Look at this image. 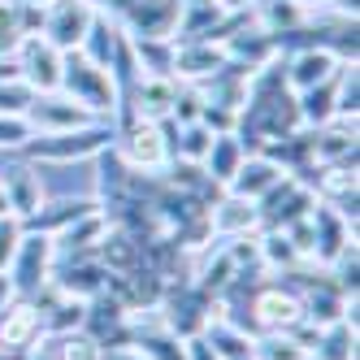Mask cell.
<instances>
[{
    "label": "cell",
    "mask_w": 360,
    "mask_h": 360,
    "mask_svg": "<svg viewBox=\"0 0 360 360\" xmlns=\"http://www.w3.org/2000/svg\"><path fill=\"white\" fill-rule=\"evenodd\" d=\"M308 226H313V265H330L334 256H339L347 243H356V230L330 209V204H313V213H308Z\"/></svg>",
    "instance_id": "5bb4252c"
},
{
    "label": "cell",
    "mask_w": 360,
    "mask_h": 360,
    "mask_svg": "<svg viewBox=\"0 0 360 360\" xmlns=\"http://www.w3.org/2000/svg\"><path fill=\"white\" fill-rule=\"evenodd\" d=\"M113 126H117L113 148L126 161V169L131 174H165V165L174 161V135H178V126L169 117L165 122H143L131 109H117Z\"/></svg>",
    "instance_id": "6da1fadb"
},
{
    "label": "cell",
    "mask_w": 360,
    "mask_h": 360,
    "mask_svg": "<svg viewBox=\"0 0 360 360\" xmlns=\"http://www.w3.org/2000/svg\"><path fill=\"white\" fill-rule=\"evenodd\" d=\"M96 22V9L87 0H53L44 9V27H39V39H48L57 53H79L87 31Z\"/></svg>",
    "instance_id": "5b68a950"
},
{
    "label": "cell",
    "mask_w": 360,
    "mask_h": 360,
    "mask_svg": "<svg viewBox=\"0 0 360 360\" xmlns=\"http://www.w3.org/2000/svg\"><path fill=\"white\" fill-rule=\"evenodd\" d=\"M57 261H65L61 269H53V287L61 295L87 304L109 287V269L96 261V252H70V256H57Z\"/></svg>",
    "instance_id": "9c48e42d"
},
{
    "label": "cell",
    "mask_w": 360,
    "mask_h": 360,
    "mask_svg": "<svg viewBox=\"0 0 360 360\" xmlns=\"http://www.w3.org/2000/svg\"><path fill=\"white\" fill-rule=\"evenodd\" d=\"M209 230H213V239L256 235V230H261V209H256V200H243V195L221 191L209 204Z\"/></svg>",
    "instance_id": "7c38bea8"
},
{
    "label": "cell",
    "mask_w": 360,
    "mask_h": 360,
    "mask_svg": "<svg viewBox=\"0 0 360 360\" xmlns=\"http://www.w3.org/2000/svg\"><path fill=\"white\" fill-rule=\"evenodd\" d=\"M22 5H35V9H48V5H53V0H22Z\"/></svg>",
    "instance_id": "60d3db41"
},
{
    "label": "cell",
    "mask_w": 360,
    "mask_h": 360,
    "mask_svg": "<svg viewBox=\"0 0 360 360\" xmlns=\"http://www.w3.org/2000/svg\"><path fill=\"white\" fill-rule=\"evenodd\" d=\"M105 230H109V217L105 213H87V217H79L74 226H65L61 235H53V243H57V256H70V252H96V243L105 239Z\"/></svg>",
    "instance_id": "603a6c76"
},
{
    "label": "cell",
    "mask_w": 360,
    "mask_h": 360,
    "mask_svg": "<svg viewBox=\"0 0 360 360\" xmlns=\"http://www.w3.org/2000/svg\"><path fill=\"white\" fill-rule=\"evenodd\" d=\"M27 360H57V352H53V343L44 339V343H39V352H35V347L27 352Z\"/></svg>",
    "instance_id": "f35d334b"
},
{
    "label": "cell",
    "mask_w": 360,
    "mask_h": 360,
    "mask_svg": "<svg viewBox=\"0 0 360 360\" xmlns=\"http://www.w3.org/2000/svg\"><path fill=\"white\" fill-rule=\"evenodd\" d=\"M0 217H9V200H5V191H0Z\"/></svg>",
    "instance_id": "b9f144b4"
},
{
    "label": "cell",
    "mask_w": 360,
    "mask_h": 360,
    "mask_svg": "<svg viewBox=\"0 0 360 360\" xmlns=\"http://www.w3.org/2000/svg\"><path fill=\"white\" fill-rule=\"evenodd\" d=\"M235 122H239V113H230L221 105H204V113H200V126H209L213 135H235Z\"/></svg>",
    "instance_id": "e575fe53"
},
{
    "label": "cell",
    "mask_w": 360,
    "mask_h": 360,
    "mask_svg": "<svg viewBox=\"0 0 360 360\" xmlns=\"http://www.w3.org/2000/svg\"><path fill=\"white\" fill-rule=\"evenodd\" d=\"M87 5H91L96 13H109V9H113V13H122V9H126V0H87Z\"/></svg>",
    "instance_id": "74e56055"
},
{
    "label": "cell",
    "mask_w": 360,
    "mask_h": 360,
    "mask_svg": "<svg viewBox=\"0 0 360 360\" xmlns=\"http://www.w3.org/2000/svg\"><path fill=\"white\" fill-rule=\"evenodd\" d=\"M282 65H287V91H308V87L334 79L339 57H334L330 48H321V44H308V48H300V53H291Z\"/></svg>",
    "instance_id": "2e32d148"
},
{
    "label": "cell",
    "mask_w": 360,
    "mask_h": 360,
    "mask_svg": "<svg viewBox=\"0 0 360 360\" xmlns=\"http://www.w3.org/2000/svg\"><path fill=\"white\" fill-rule=\"evenodd\" d=\"M360 326L352 321H330L317 330V343H313V360H356V334Z\"/></svg>",
    "instance_id": "484cf974"
},
{
    "label": "cell",
    "mask_w": 360,
    "mask_h": 360,
    "mask_svg": "<svg viewBox=\"0 0 360 360\" xmlns=\"http://www.w3.org/2000/svg\"><path fill=\"white\" fill-rule=\"evenodd\" d=\"M209 143H213V131H209V126H200V122L178 126V135H174V157H183V161H204Z\"/></svg>",
    "instance_id": "4dcf8cb0"
},
{
    "label": "cell",
    "mask_w": 360,
    "mask_h": 360,
    "mask_svg": "<svg viewBox=\"0 0 360 360\" xmlns=\"http://www.w3.org/2000/svg\"><path fill=\"white\" fill-rule=\"evenodd\" d=\"M183 347H187V360H221V356H217V352L209 347V339H204V334H195V339H187Z\"/></svg>",
    "instance_id": "d590c367"
},
{
    "label": "cell",
    "mask_w": 360,
    "mask_h": 360,
    "mask_svg": "<svg viewBox=\"0 0 360 360\" xmlns=\"http://www.w3.org/2000/svg\"><path fill=\"white\" fill-rule=\"evenodd\" d=\"M31 139V126L27 117H13V113H0V152H22Z\"/></svg>",
    "instance_id": "d6a6232c"
},
{
    "label": "cell",
    "mask_w": 360,
    "mask_h": 360,
    "mask_svg": "<svg viewBox=\"0 0 360 360\" xmlns=\"http://www.w3.org/2000/svg\"><path fill=\"white\" fill-rule=\"evenodd\" d=\"M278 178H287V169H282L274 157H265V152H248L243 165L235 169V178L226 183L230 195H243V200H261Z\"/></svg>",
    "instance_id": "d6986e66"
},
{
    "label": "cell",
    "mask_w": 360,
    "mask_h": 360,
    "mask_svg": "<svg viewBox=\"0 0 360 360\" xmlns=\"http://www.w3.org/2000/svg\"><path fill=\"white\" fill-rule=\"evenodd\" d=\"M53 269H57V243L53 235H39V230H22V239H18V252H13V261H9V282H13V291L22 300H31L39 287H48L53 282Z\"/></svg>",
    "instance_id": "277c9868"
},
{
    "label": "cell",
    "mask_w": 360,
    "mask_h": 360,
    "mask_svg": "<svg viewBox=\"0 0 360 360\" xmlns=\"http://www.w3.org/2000/svg\"><path fill=\"white\" fill-rule=\"evenodd\" d=\"M178 5H204V0H178Z\"/></svg>",
    "instance_id": "7bdbcfd3"
},
{
    "label": "cell",
    "mask_w": 360,
    "mask_h": 360,
    "mask_svg": "<svg viewBox=\"0 0 360 360\" xmlns=\"http://www.w3.org/2000/svg\"><path fill=\"white\" fill-rule=\"evenodd\" d=\"M96 261L105 265L109 274H135V269L143 265V243H139L126 226H113V221H109L105 239L96 243Z\"/></svg>",
    "instance_id": "ffe728a7"
},
{
    "label": "cell",
    "mask_w": 360,
    "mask_h": 360,
    "mask_svg": "<svg viewBox=\"0 0 360 360\" xmlns=\"http://www.w3.org/2000/svg\"><path fill=\"white\" fill-rule=\"evenodd\" d=\"M0 191L9 200V217L27 221L39 204H44V183H39V165L31 157H13L0 169Z\"/></svg>",
    "instance_id": "30bf717a"
},
{
    "label": "cell",
    "mask_w": 360,
    "mask_h": 360,
    "mask_svg": "<svg viewBox=\"0 0 360 360\" xmlns=\"http://www.w3.org/2000/svg\"><path fill=\"white\" fill-rule=\"evenodd\" d=\"M300 317H304V304H300V295L287 291V287H265V291H256V300H252V321L261 326L265 334L291 330Z\"/></svg>",
    "instance_id": "e0dca14e"
},
{
    "label": "cell",
    "mask_w": 360,
    "mask_h": 360,
    "mask_svg": "<svg viewBox=\"0 0 360 360\" xmlns=\"http://www.w3.org/2000/svg\"><path fill=\"white\" fill-rule=\"evenodd\" d=\"M213 5H217L221 13H235V9H248V5H252V0H213Z\"/></svg>",
    "instance_id": "ab89813d"
},
{
    "label": "cell",
    "mask_w": 360,
    "mask_h": 360,
    "mask_svg": "<svg viewBox=\"0 0 360 360\" xmlns=\"http://www.w3.org/2000/svg\"><path fill=\"white\" fill-rule=\"evenodd\" d=\"M96 209H100V200H96V195H79V200L65 195V200H53V204L44 200L39 209H35L27 221H22V230H39V235H61L65 226H74L79 217H87V213H96Z\"/></svg>",
    "instance_id": "ac0fdd59"
},
{
    "label": "cell",
    "mask_w": 360,
    "mask_h": 360,
    "mask_svg": "<svg viewBox=\"0 0 360 360\" xmlns=\"http://www.w3.org/2000/svg\"><path fill=\"white\" fill-rule=\"evenodd\" d=\"M243 157H248V148L239 143V135H213V143H209V152H204V174L213 178L217 187H226L230 178H235V169L243 165Z\"/></svg>",
    "instance_id": "7402d4cb"
},
{
    "label": "cell",
    "mask_w": 360,
    "mask_h": 360,
    "mask_svg": "<svg viewBox=\"0 0 360 360\" xmlns=\"http://www.w3.org/2000/svg\"><path fill=\"white\" fill-rule=\"evenodd\" d=\"M18 300V291H13V282H9V274H0V313Z\"/></svg>",
    "instance_id": "8d00e7d4"
},
{
    "label": "cell",
    "mask_w": 360,
    "mask_h": 360,
    "mask_svg": "<svg viewBox=\"0 0 360 360\" xmlns=\"http://www.w3.org/2000/svg\"><path fill=\"white\" fill-rule=\"evenodd\" d=\"M300 304H304V317L317 330L330 326V321H343V313H347V295L334 287V282H313V287L300 295Z\"/></svg>",
    "instance_id": "44dd1931"
},
{
    "label": "cell",
    "mask_w": 360,
    "mask_h": 360,
    "mask_svg": "<svg viewBox=\"0 0 360 360\" xmlns=\"http://www.w3.org/2000/svg\"><path fill=\"white\" fill-rule=\"evenodd\" d=\"M178 13H183L178 0H126V9L117 13V27L131 39H174Z\"/></svg>",
    "instance_id": "8992f818"
},
{
    "label": "cell",
    "mask_w": 360,
    "mask_h": 360,
    "mask_svg": "<svg viewBox=\"0 0 360 360\" xmlns=\"http://www.w3.org/2000/svg\"><path fill=\"white\" fill-rule=\"evenodd\" d=\"M295 105H300V122L308 126V131L326 126L334 113H339V105H334V79L308 87V91H295Z\"/></svg>",
    "instance_id": "83f0119b"
},
{
    "label": "cell",
    "mask_w": 360,
    "mask_h": 360,
    "mask_svg": "<svg viewBox=\"0 0 360 360\" xmlns=\"http://www.w3.org/2000/svg\"><path fill=\"white\" fill-rule=\"evenodd\" d=\"M256 256H261L265 269H287V274H295L300 265H313V261H304L295 252L287 230H261V235H256Z\"/></svg>",
    "instance_id": "d4e9b609"
},
{
    "label": "cell",
    "mask_w": 360,
    "mask_h": 360,
    "mask_svg": "<svg viewBox=\"0 0 360 360\" xmlns=\"http://www.w3.org/2000/svg\"><path fill=\"white\" fill-rule=\"evenodd\" d=\"M61 61H65V53H57V48L48 44V39H39V35H31L27 44L18 48V57H13L18 79L27 83L35 96L61 87Z\"/></svg>",
    "instance_id": "ba28073f"
},
{
    "label": "cell",
    "mask_w": 360,
    "mask_h": 360,
    "mask_svg": "<svg viewBox=\"0 0 360 360\" xmlns=\"http://www.w3.org/2000/svg\"><path fill=\"white\" fill-rule=\"evenodd\" d=\"M204 339H209V347L221 356V360H248L252 356V334L243 326H235L230 317H213L209 326H204Z\"/></svg>",
    "instance_id": "cb8c5ba5"
},
{
    "label": "cell",
    "mask_w": 360,
    "mask_h": 360,
    "mask_svg": "<svg viewBox=\"0 0 360 360\" xmlns=\"http://www.w3.org/2000/svg\"><path fill=\"white\" fill-rule=\"evenodd\" d=\"M27 126L31 135H57V131H74V126H87V122H100L91 117L83 105H74L65 91H44V96H31L27 105Z\"/></svg>",
    "instance_id": "52a82bcc"
},
{
    "label": "cell",
    "mask_w": 360,
    "mask_h": 360,
    "mask_svg": "<svg viewBox=\"0 0 360 360\" xmlns=\"http://www.w3.org/2000/svg\"><path fill=\"white\" fill-rule=\"evenodd\" d=\"M44 343V313L31 300H13L5 313H0V347L5 352H31Z\"/></svg>",
    "instance_id": "4fadbf2b"
},
{
    "label": "cell",
    "mask_w": 360,
    "mask_h": 360,
    "mask_svg": "<svg viewBox=\"0 0 360 360\" xmlns=\"http://www.w3.org/2000/svg\"><path fill=\"white\" fill-rule=\"evenodd\" d=\"M44 27V9L22 5V0H0V61H13L18 48Z\"/></svg>",
    "instance_id": "9a60e30c"
},
{
    "label": "cell",
    "mask_w": 360,
    "mask_h": 360,
    "mask_svg": "<svg viewBox=\"0 0 360 360\" xmlns=\"http://www.w3.org/2000/svg\"><path fill=\"white\" fill-rule=\"evenodd\" d=\"M31 87L18 79V74H9V79H0V113H13V117H22L27 113V105H31Z\"/></svg>",
    "instance_id": "1f68e13d"
},
{
    "label": "cell",
    "mask_w": 360,
    "mask_h": 360,
    "mask_svg": "<svg viewBox=\"0 0 360 360\" xmlns=\"http://www.w3.org/2000/svg\"><path fill=\"white\" fill-rule=\"evenodd\" d=\"M252 360H308V352L287 330H274V334H261V339L252 343Z\"/></svg>",
    "instance_id": "f1b7e54d"
},
{
    "label": "cell",
    "mask_w": 360,
    "mask_h": 360,
    "mask_svg": "<svg viewBox=\"0 0 360 360\" xmlns=\"http://www.w3.org/2000/svg\"><path fill=\"white\" fill-rule=\"evenodd\" d=\"M113 139H117L113 122H87V126L57 131V135H31L27 148H22V157H31L35 165H74V161H91Z\"/></svg>",
    "instance_id": "7a4b0ae2"
},
{
    "label": "cell",
    "mask_w": 360,
    "mask_h": 360,
    "mask_svg": "<svg viewBox=\"0 0 360 360\" xmlns=\"http://www.w3.org/2000/svg\"><path fill=\"white\" fill-rule=\"evenodd\" d=\"M57 91H65L74 105H83L100 122H113V113L122 109V91L113 83V74L91 65L83 53H65V61H61V87Z\"/></svg>",
    "instance_id": "3957f363"
},
{
    "label": "cell",
    "mask_w": 360,
    "mask_h": 360,
    "mask_svg": "<svg viewBox=\"0 0 360 360\" xmlns=\"http://www.w3.org/2000/svg\"><path fill=\"white\" fill-rule=\"evenodd\" d=\"M131 57L139 74L174 79V39H131Z\"/></svg>",
    "instance_id": "4316f807"
},
{
    "label": "cell",
    "mask_w": 360,
    "mask_h": 360,
    "mask_svg": "<svg viewBox=\"0 0 360 360\" xmlns=\"http://www.w3.org/2000/svg\"><path fill=\"white\" fill-rule=\"evenodd\" d=\"M226 44L213 39H174V83H209L226 65Z\"/></svg>",
    "instance_id": "8fae6325"
},
{
    "label": "cell",
    "mask_w": 360,
    "mask_h": 360,
    "mask_svg": "<svg viewBox=\"0 0 360 360\" xmlns=\"http://www.w3.org/2000/svg\"><path fill=\"white\" fill-rule=\"evenodd\" d=\"M18 239H22V221L18 217H0V274L9 269L13 252H18Z\"/></svg>",
    "instance_id": "836d02e7"
},
{
    "label": "cell",
    "mask_w": 360,
    "mask_h": 360,
    "mask_svg": "<svg viewBox=\"0 0 360 360\" xmlns=\"http://www.w3.org/2000/svg\"><path fill=\"white\" fill-rule=\"evenodd\" d=\"M200 113H204V91L195 83H178L174 87V105H169V122L174 126H191V122H200Z\"/></svg>",
    "instance_id": "f546056e"
}]
</instances>
